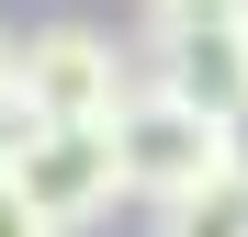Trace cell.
<instances>
[{"instance_id": "obj_2", "label": "cell", "mask_w": 248, "mask_h": 237, "mask_svg": "<svg viewBox=\"0 0 248 237\" xmlns=\"http://www.w3.org/2000/svg\"><path fill=\"white\" fill-rule=\"evenodd\" d=\"M124 91H136V68L91 23H46V34L12 46V113H23V136L34 125H113Z\"/></svg>"}, {"instance_id": "obj_7", "label": "cell", "mask_w": 248, "mask_h": 237, "mask_svg": "<svg viewBox=\"0 0 248 237\" xmlns=\"http://www.w3.org/2000/svg\"><path fill=\"white\" fill-rule=\"evenodd\" d=\"M226 158H237V181H248V113H237V125H226Z\"/></svg>"}, {"instance_id": "obj_6", "label": "cell", "mask_w": 248, "mask_h": 237, "mask_svg": "<svg viewBox=\"0 0 248 237\" xmlns=\"http://www.w3.org/2000/svg\"><path fill=\"white\" fill-rule=\"evenodd\" d=\"M0 237H57V226H46V215H34V204H23V192H12V181H0Z\"/></svg>"}, {"instance_id": "obj_1", "label": "cell", "mask_w": 248, "mask_h": 237, "mask_svg": "<svg viewBox=\"0 0 248 237\" xmlns=\"http://www.w3.org/2000/svg\"><path fill=\"white\" fill-rule=\"evenodd\" d=\"M113 158H124V192H147V204H181V192L226 181V113H203L181 91H158V79H136L113 113Z\"/></svg>"}, {"instance_id": "obj_5", "label": "cell", "mask_w": 248, "mask_h": 237, "mask_svg": "<svg viewBox=\"0 0 248 237\" xmlns=\"http://www.w3.org/2000/svg\"><path fill=\"white\" fill-rule=\"evenodd\" d=\"M158 237H248V181L226 170V181L181 192V204H158Z\"/></svg>"}, {"instance_id": "obj_8", "label": "cell", "mask_w": 248, "mask_h": 237, "mask_svg": "<svg viewBox=\"0 0 248 237\" xmlns=\"http://www.w3.org/2000/svg\"><path fill=\"white\" fill-rule=\"evenodd\" d=\"M0 113H12V23H0Z\"/></svg>"}, {"instance_id": "obj_4", "label": "cell", "mask_w": 248, "mask_h": 237, "mask_svg": "<svg viewBox=\"0 0 248 237\" xmlns=\"http://www.w3.org/2000/svg\"><path fill=\"white\" fill-rule=\"evenodd\" d=\"M0 181H12V192H23V204L46 215L57 237L124 204V158H113V125H34V136L12 147V170H0Z\"/></svg>"}, {"instance_id": "obj_9", "label": "cell", "mask_w": 248, "mask_h": 237, "mask_svg": "<svg viewBox=\"0 0 248 237\" xmlns=\"http://www.w3.org/2000/svg\"><path fill=\"white\" fill-rule=\"evenodd\" d=\"M12 147H23V113H0V170H12Z\"/></svg>"}, {"instance_id": "obj_3", "label": "cell", "mask_w": 248, "mask_h": 237, "mask_svg": "<svg viewBox=\"0 0 248 237\" xmlns=\"http://www.w3.org/2000/svg\"><path fill=\"white\" fill-rule=\"evenodd\" d=\"M147 79L203 113H248V0H147Z\"/></svg>"}]
</instances>
